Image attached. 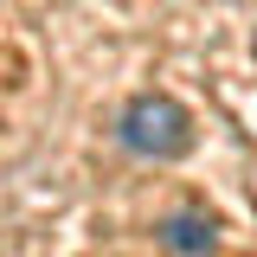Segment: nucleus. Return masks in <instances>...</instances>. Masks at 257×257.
Segmentation results:
<instances>
[{"label": "nucleus", "mask_w": 257, "mask_h": 257, "mask_svg": "<svg viewBox=\"0 0 257 257\" xmlns=\"http://www.w3.org/2000/svg\"><path fill=\"white\" fill-rule=\"evenodd\" d=\"M155 244L167 257H212L219 251V219L199 212V206H174V212L155 225Z\"/></svg>", "instance_id": "obj_2"}, {"label": "nucleus", "mask_w": 257, "mask_h": 257, "mask_svg": "<svg viewBox=\"0 0 257 257\" xmlns=\"http://www.w3.org/2000/svg\"><path fill=\"white\" fill-rule=\"evenodd\" d=\"M116 148L135 161H187L193 142H199V122H193V109L180 103V96L167 90H135L116 109Z\"/></svg>", "instance_id": "obj_1"}]
</instances>
